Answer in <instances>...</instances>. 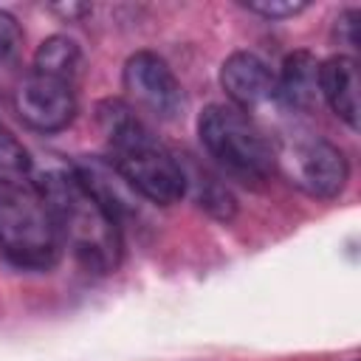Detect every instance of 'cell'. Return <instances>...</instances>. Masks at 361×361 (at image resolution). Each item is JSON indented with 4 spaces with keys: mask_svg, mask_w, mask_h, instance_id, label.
<instances>
[{
    "mask_svg": "<svg viewBox=\"0 0 361 361\" xmlns=\"http://www.w3.org/2000/svg\"><path fill=\"white\" fill-rule=\"evenodd\" d=\"M62 248L68 245L76 262L90 274H113L121 265V228L110 206L85 183L76 169H51L37 180Z\"/></svg>",
    "mask_w": 361,
    "mask_h": 361,
    "instance_id": "6da1fadb",
    "label": "cell"
},
{
    "mask_svg": "<svg viewBox=\"0 0 361 361\" xmlns=\"http://www.w3.org/2000/svg\"><path fill=\"white\" fill-rule=\"evenodd\" d=\"M99 124L107 141V164L127 189L158 206H172L186 195L189 178L180 161L152 135L130 104L118 99L102 102Z\"/></svg>",
    "mask_w": 361,
    "mask_h": 361,
    "instance_id": "7a4b0ae2",
    "label": "cell"
},
{
    "mask_svg": "<svg viewBox=\"0 0 361 361\" xmlns=\"http://www.w3.org/2000/svg\"><path fill=\"white\" fill-rule=\"evenodd\" d=\"M0 254L23 271H48L62 254L54 214L37 180H0Z\"/></svg>",
    "mask_w": 361,
    "mask_h": 361,
    "instance_id": "3957f363",
    "label": "cell"
},
{
    "mask_svg": "<svg viewBox=\"0 0 361 361\" xmlns=\"http://www.w3.org/2000/svg\"><path fill=\"white\" fill-rule=\"evenodd\" d=\"M197 135L214 164L243 183H262L276 172V149L234 104H209L197 118Z\"/></svg>",
    "mask_w": 361,
    "mask_h": 361,
    "instance_id": "277c9868",
    "label": "cell"
},
{
    "mask_svg": "<svg viewBox=\"0 0 361 361\" xmlns=\"http://www.w3.org/2000/svg\"><path fill=\"white\" fill-rule=\"evenodd\" d=\"M279 166L288 172L290 183L322 200L338 197L350 178L344 152L322 135H307L285 144V149L276 152V169Z\"/></svg>",
    "mask_w": 361,
    "mask_h": 361,
    "instance_id": "5b68a950",
    "label": "cell"
},
{
    "mask_svg": "<svg viewBox=\"0 0 361 361\" xmlns=\"http://www.w3.org/2000/svg\"><path fill=\"white\" fill-rule=\"evenodd\" d=\"M130 107L149 113L158 121H172L183 110V87L166 59L152 51H135L121 73Z\"/></svg>",
    "mask_w": 361,
    "mask_h": 361,
    "instance_id": "8992f818",
    "label": "cell"
},
{
    "mask_svg": "<svg viewBox=\"0 0 361 361\" xmlns=\"http://www.w3.org/2000/svg\"><path fill=\"white\" fill-rule=\"evenodd\" d=\"M17 116L37 133H59L76 116V87L28 71L14 90Z\"/></svg>",
    "mask_w": 361,
    "mask_h": 361,
    "instance_id": "52a82bcc",
    "label": "cell"
},
{
    "mask_svg": "<svg viewBox=\"0 0 361 361\" xmlns=\"http://www.w3.org/2000/svg\"><path fill=\"white\" fill-rule=\"evenodd\" d=\"M220 85L237 110L248 113L276 102V76L265 59L251 51H234L220 68Z\"/></svg>",
    "mask_w": 361,
    "mask_h": 361,
    "instance_id": "ba28073f",
    "label": "cell"
},
{
    "mask_svg": "<svg viewBox=\"0 0 361 361\" xmlns=\"http://www.w3.org/2000/svg\"><path fill=\"white\" fill-rule=\"evenodd\" d=\"M319 59L310 51H293L282 62V73L276 76V99L299 113H313L322 102L319 87Z\"/></svg>",
    "mask_w": 361,
    "mask_h": 361,
    "instance_id": "9c48e42d",
    "label": "cell"
},
{
    "mask_svg": "<svg viewBox=\"0 0 361 361\" xmlns=\"http://www.w3.org/2000/svg\"><path fill=\"white\" fill-rule=\"evenodd\" d=\"M322 99L347 124L358 127V65L347 54H336L319 65Z\"/></svg>",
    "mask_w": 361,
    "mask_h": 361,
    "instance_id": "30bf717a",
    "label": "cell"
},
{
    "mask_svg": "<svg viewBox=\"0 0 361 361\" xmlns=\"http://www.w3.org/2000/svg\"><path fill=\"white\" fill-rule=\"evenodd\" d=\"M31 71H37L42 76H54L59 82H68V85L79 87V79L85 73V54H82V48L71 37L54 34V37L39 42V48L34 54Z\"/></svg>",
    "mask_w": 361,
    "mask_h": 361,
    "instance_id": "8fae6325",
    "label": "cell"
},
{
    "mask_svg": "<svg viewBox=\"0 0 361 361\" xmlns=\"http://www.w3.org/2000/svg\"><path fill=\"white\" fill-rule=\"evenodd\" d=\"M31 178V155L20 144L14 133L0 124V180H28Z\"/></svg>",
    "mask_w": 361,
    "mask_h": 361,
    "instance_id": "7c38bea8",
    "label": "cell"
},
{
    "mask_svg": "<svg viewBox=\"0 0 361 361\" xmlns=\"http://www.w3.org/2000/svg\"><path fill=\"white\" fill-rule=\"evenodd\" d=\"M197 206L206 209L212 217L226 220V223L237 214V200H234V195H231L223 183H217V180H212V178L197 180Z\"/></svg>",
    "mask_w": 361,
    "mask_h": 361,
    "instance_id": "4fadbf2b",
    "label": "cell"
},
{
    "mask_svg": "<svg viewBox=\"0 0 361 361\" xmlns=\"http://www.w3.org/2000/svg\"><path fill=\"white\" fill-rule=\"evenodd\" d=\"M243 6L259 17H268V20H288V17H296L307 8L305 0H245Z\"/></svg>",
    "mask_w": 361,
    "mask_h": 361,
    "instance_id": "5bb4252c",
    "label": "cell"
},
{
    "mask_svg": "<svg viewBox=\"0 0 361 361\" xmlns=\"http://www.w3.org/2000/svg\"><path fill=\"white\" fill-rule=\"evenodd\" d=\"M20 42H23L20 23H17L8 11L0 8V62H8V59L17 54Z\"/></svg>",
    "mask_w": 361,
    "mask_h": 361,
    "instance_id": "9a60e30c",
    "label": "cell"
},
{
    "mask_svg": "<svg viewBox=\"0 0 361 361\" xmlns=\"http://www.w3.org/2000/svg\"><path fill=\"white\" fill-rule=\"evenodd\" d=\"M338 39L350 48H358V8H347L338 17Z\"/></svg>",
    "mask_w": 361,
    "mask_h": 361,
    "instance_id": "2e32d148",
    "label": "cell"
}]
</instances>
